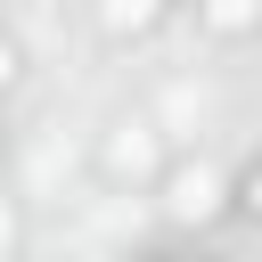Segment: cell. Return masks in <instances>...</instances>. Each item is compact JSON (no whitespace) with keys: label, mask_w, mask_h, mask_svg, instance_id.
<instances>
[{"label":"cell","mask_w":262,"mask_h":262,"mask_svg":"<svg viewBox=\"0 0 262 262\" xmlns=\"http://www.w3.org/2000/svg\"><path fill=\"white\" fill-rule=\"evenodd\" d=\"M254 16V0H213V25H246Z\"/></svg>","instance_id":"1"},{"label":"cell","mask_w":262,"mask_h":262,"mask_svg":"<svg viewBox=\"0 0 262 262\" xmlns=\"http://www.w3.org/2000/svg\"><path fill=\"white\" fill-rule=\"evenodd\" d=\"M246 196H254V213H262V172H254V188H246Z\"/></svg>","instance_id":"2"},{"label":"cell","mask_w":262,"mask_h":262,"mask_svg":"<svg viewBox=\"0 0 262 262\" xmlns=\"http://www.w3.org/2000/svg\"><path fill=\"white\" fill-rule=\"evenodd\" d=\"M0 74H8V57H0Z\"/></svg>","instance_id":"3"}]
</instances>
